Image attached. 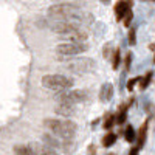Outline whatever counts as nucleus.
<instances>
[{
  "instance_id": "obj_3",
  "label": "nucleus",
  "mask_w": 155,
  "mask_h": 155,
  "mask_svg": "<svg viewBox=\"0 0 155 155\" xmlns=\"http://www.w3.org/2000/svg\"><path fill=\"white\" fill-rule=\"evenodd\" d=\"M45 127L58 138L62 140H70L74 137L78 127L73 121H67V120H54V118H48L44 121Z\"/></svg>"
},
{
  "instance_id": "obj_25",
  "label": "nucleus",
  "mask_w": 155,
  "mask_h": 155,
  "mask_svg": "<svg viewBox=\"0 0 155 155\" xmlns=\"http://www.w3.org/2000/svg\"><path fill=\"white\" fill-rule=\"evenodd\" d=\"M109 155H115V153H109Z\"/></svg>"
},
{
  "instance_id": "obj_14",
  "label": "nucleus",
  "mask_w": 155,
  "mask_h": 155,
  "mask_svg": "<svg viewBox=\"0 0 155 155\" xmlns=\"http://www.w3.org/2000/svg\"><path fill=\"white\" fill-rule=\"evenodd\" d=\"M54 110H56V113H59L62 116H71V115H74L73 106H67V104H59Z\"/></svg>"
},
{
  "instance_id": "obj_8",
  "label": "nucleus",
  "mask_w": 155,
  "mask_h": 155,
  "mask_svg": "<svg viewBox=\"0 0 155 155\" xmlns=\"http://www.w3.org/2000/svg\"><path fill=\"white\" fill-rule=\"evenodd\" d=\"M132 2L130 0H127V2H118L115 5V16H116V19L118 20H123L129 12L132 11Z\"/></svg>"
},
{
  "instance_id": "obj_12",
  "label": "nucleus",
  "mask_w": 155,
  "mask_h": 155,
  "mask_svg": "<svg viewBox=\"0 0 155 155\" xmlns=\"http://www.w3.org/2000/svg\"><path fill=\"white\" fill-rule=\"evenodd\" d=\"M44 141L47 144H50V146H54V147H67V144L64 143L62 140H59L58 137H54V135H44Z\"/></svg>"
},
{
  "instance_id": "obj_24",
  "label": "nucleus",
  "mask_w": 155,
  "mask_h": 155,
  "mask_svg": "<svg viewBox=\"0 0 155 155\" xmlns=\"http://www.w3.org/2000/svg\"><path fill=\"white\" fill-rule=\"evenodd\" d=\"M132 17H134V14H132V11H130V12H129V14L124 17V25H126V27H129V25H130V20H132Z\"/></svg>"
},
{
  "instance_id": "obj_26",
  "label": "nucleus",
  "mask_w": 155,
  "mask_h": 155,
  "mask_svg": "<svg viewBox=\"0 0 155 155\" xmlns=\"http://www.w3.org/2000/svg\"><path fill=\"white\" fill-rule=\"evenodd\" d=\"M153 62H155V56H153Z\"/></svg>"
},
{
  "instance_id": "obj_4",
  "label": "nucleus",
  "mask_w": 155,
  "mask_h": 155,
  "mask_svg": "<svg viewBox=\"0 0 155 155\" xmlns=\"http://www.w3.org/2000/svg\"><path fill=\"white\" fill-rule=\"evenodd\" d=\"M42 85L48 90H54V92H61V90H67L73 87V79L62 74H47L42 78Z\"/></svg>"
},
{
  "instance_id": "obj_18",
  "label": "nucleus",
  "mask_w": 155,
  "mask_h": 155,
  "mask_svg": "<svg viewBox=\"0 0 155 155\" xmlns=\"http://www.w3.org/2000/svg\"><path fill=\"white\" fill-rule=\"evenodd\" d=\"M115 115H107V118L104 120V129H112L113 127V124H115Z\"/></svg>"
},
{
  "instance_id": "obj_6",
  "label": "nucleus",
  "mask_w": 155,
  "mask_h": 155,
  "mask_svg": "<svg viewBox=\"0 0 155 155\" xmlns=\"http://www.w3.org/2000/svg\"><path fill=\"white\" fill-rule=\"evenodd\" d=\"M56 99L61 102V104L73 106V104H78V102L87 101L88 99V92H85V90H70V92L56 95Z\"/></svg>"
},
{
  "instance_id": "obj_1",
  "label": "nucleus",
  "mask_w": 155,
  "mask_h": 155,
  "mask_svg": "<svg viewBox=\"0 0 155 155\" xmlns=\"http://www.w3.org/2000/svg\"><path fill=\"white\" fill-rule=\"evenodd\" d=\"M48 14L51 20H58L64 23H73L79 27H88L93 23V16L84 11L74 3H56L48 8Z\"/></svg>"
},
{
  "instance_id": "obj_17",
  "label": "nucleus",
  "mask_w": 155,
  "mask_h": 155,
  "mask_svg": "<svg viewBox=\"0 0 155 155\" xmlns=\"http://www.w3.org/2000/svg\"><path fill=\"white\" fill-rule=\"evenodd\" d=\"M124 137H126V141H129V143H132V141L137 140V134H135V130H134L132 126H127V127H126Z\"/></svg>"
},
{
  "instance_id": "obj_13",
  "label": "nucleus",
  "mask_w": 155,
  "mask_h": 155,
  "mask_svg": "<svg viewBox=\"0 0 155 155\" xmlns=\"http://www.w3.org/2000/svg\"><path fill=\"white\" fill-rule=\"evenodd\" d=\"M14 153L16 155H37L36 150L31 146H27V144H17V146H14Z\"/></svg>"
},
{
  "instance_id": "obj_19",
  "label": "nucleus",
  "mask_w": 155,
  "mask_h": 155,
  "mask_svg": "<svg viewBox=\"0 0 155 155\" xmlns=\"http://www.w3.org/2000/svg\"><path fill=\"white\" fill-rule=\"evenodd\" d=\"M39 155H58V152H54L48 146H42L41 149H39Z\"/></svg>"
},
{
  "instance_id": "obj_10",
  "label": "nucleus",
  "mask_w": 155,
  "mask_h": 155,
  "mask_svg": "<svg viewBox=\"0 0 155 155\" xmlns=\"http://www.w3.org/2000/svg\"><path fill=\"white\" fill-rule=\"evenodd\" d=\"M112 96H113V85L110 82H107V84L102 85L101 90H99V99L101 101H110Z\"/></svg>"
},
{
  "instance_id": "obj_16",
  "label": "nucleus",
  "mask_w": 155,
  "mask_h": 155,
  "mask_svg": "<svg viewBox=\"0 0 155 155\" xmlns=\"http://www.w3.org/2000/svg\"><path fill=\"white\" fill-rule=\"evenodd\" d=\"M116 143V135L115 134H107L104 138H102V146L104 147H110Z\"/></svg>"
},
{
  "instance_id": "obj_23",
  "label": "nucleus",
  "mask_w": 155,
  "mask_h": 155,
  "mask_svg": "<svg viewBox=\"0 0 155 155\" xmlns=\"http://www.w3.org/2000/svg\"><path fill=\"white\" fill-rule=\"evenodd\" d=\"M130 61H132V53H127L126 54V70H129V68H130Z\"/></svg>"
},
{
  "instance_id": "obj_21",
  "label": "nucleus",
  "mask_w": 155,
  "mask_h": 155,
  "mask_svg": "<svg viewBox=\"0 0 155 155\" xmlns=\"http://www.w3.org/2000/svg\"><path fill=\"white\" fill-rule=\"evenodd\" d=\"M135 42H137V39H135V30L132 28L130 31H129V44L135 45Z\"/></svg>"
},
{
  "instance_id": "obj_11",
  "label": "nucleus",
  "mask_w": 155,
  "mask_h": 155,
  "mask_svg": "<svg viewBox=\"0 0 155 155\" xmlns=\"http://www.w3.org/2000/svg\"><path fill=\"white\" fill-rule=\"evenodd\" d=\"M134 102V99H129L126 104H123L120 109H118V116H116V124H123L124 121H126V118H127V109H129V106H130Z\"/></svg>"
},
{
  "instance_id": "obj_2",
  "label": "nucleus",
  "mask_w": 155,
  "mask_h": 155,
  "mask_svg": "<svg viewBox=\"0 0 155 155\" xmlns=\"http://www.w3.org/2000/svg\"><path fill=\"white\" fill-rule=\"evenodd\" d=\"M48 27L54 33H58L59 36H62V39H65V41H68L71 44H85V41L88 39V33L82 27H79V25L64 23V22L50 19Z\"/></svg>"
},
{
  "instance_id": "obj_20",
  "label": "nucleus",
  "mask_w": 155,
  "mask_h": 155,
  "mask_svg": "<svg viewBox=\"0 0 155 155\" xmlns=\"http://www.w3.org/2000/svg\"><path fill=\"white\" fill-rule=\"evenodd\" d=\"M113 70H116L120 67V50H115V54H113V64H112Z\"/></svg>"
},
{
  "instance_id": "obj_9",
  "label": "nucleus",
  "mask_w": 155,
  "mask_h": 155,
  "mask_svg": "<svg viewBox=\"0 0 155 155\" xmlns=\"http://www.w3.org/2000/svg\"><path fill=\"white\" fill-rule=\"evenodd\" d=\"M147 127H149V120H146L143 123V126L140 127V132L137 134V149H141V146L144 144V141H146V135H147Z\"/></svg>"
},
{
  "instance_id": "obj_22",
  "label": "nucleus",
  "mask_w": 155,
  "mask_h": 155,
  "mask_svg": "<svg viewBox=\"0 0 155 155\" xmlns=\"http://www.w3.org/2000/svg\"><path fill=\"white\" fill-rule=\"evenodd\" d=\"M140 79H141V78H134V79H129V82H127V90H132Z\"/></svg>"
},
{
  "instance_id": "obj_5",
  "label": "nucleus",
  "mask_w": 155,
  "mask_h": 155,
  "mask_svg": "<svg viewBox=\"0 0 155 155\" xmlns=\"http://www.w3.org/2000/svg\"><path fill=\"white\" fill-rule=\"evenodd\" d=\"M65 68L74 74H85V73H90L96 68L95 65V61L90 59V58H82V59H74V61H70Z\"/></svg>"
},
{
  "instance_id": "obj_15",
  "label": "nucleus",
  "mask_w": 155,
  "mask_h": 155,
  "mask_svg": "<svg viewBox=\"0 0 155 155\" xmlns=\"http://www.w3.org/2000/svg\"><path fill=\"white\" fill-rule=\"evenodd\" d=\"M152 76H153V71H147L144 74V78H141V79H140V88L141 90H144V88L149 87V84L152 81Z\"/></svg>"
},
{
  "instance_id": "obj_7",
  "label": "nucleus",
  "mask_w": 155,
  "mask_h": 155,
  "mask_svg": "<svg viewBox=\"0 0 155 155\" xmlns=\"http://www.w3.org/2000/svg\"><path fill=\"white\" fill-rule=\"evenodd\" d=\"M87 44H71V42H65V44H61L56 47V53L62 58H71V56H78L87 51Z\"/></svg>"
}]
</instances>
